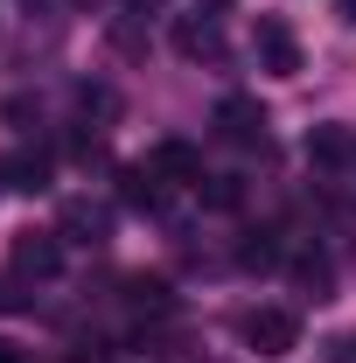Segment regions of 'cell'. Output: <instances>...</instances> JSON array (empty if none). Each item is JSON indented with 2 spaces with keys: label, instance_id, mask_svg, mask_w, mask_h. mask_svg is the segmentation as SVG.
Instances as JSON below:
<instances>
[{
  "label": "cell",
  "instance_id": "cell-1",
  "mask_svg": "<svg viewBox=\"0 0 356 363\" xmlns=\"http://www.w3.org/2000/svg\"><path fill=\"white\" fill-rule=\"evenodd\" d=\"M245 342L259 357H294L301 350V321L287 315V308H259V315H245Z\"/></svg>",
  "mask_w": 356,
  "mask_h": 363
},
{
  "label": "cell",
  "instance_id": "cell-2",
  "mask_svg": "<svg viewBox=\"0 0 356 363\" xmlns=\"http://www.w3.org/2000/svg\"><path fill=\"white\" fill-rule=\"evenodd\" d=\"M252 49H259V70H272V77H294V70H301V43H294V28H287L279 14H259Z\"/></svg>",
  "mask_w": 356,
  "mask_h": 363
},
{
  "label": "cell",
  "instance_id": "cell-3",
  "mask_svg": "<svg viewBox=\"0 0 356 363\" xmlns=\"http://www.w3.org/2000/svg\"><path fill=\"white\" fill-rule=\"evenodd\" d=\"M147 168H154L161 182H203V161H196L189 140H161V147L147 154Z\"/></svg>",
  "mask_w": 356,
  "mask_h": 363
},
{
  "label": "cell",
  "instance_id": "cell-4",
  "mask_svg": "<svg viewBox=\"0 0 356 363\" xmlns=\"http://www.w3.org/2000/svg\"><path fill=\"white\" fill-rule=\"evenodd\" d=\"M175 49L189 63H223V35L217 21H175Z\"/></svg>",
  "mask_w": 356,
  "mask_h": 363
},
{
  "label": "cell",
  "instance_id": "cell-5",
  "mask_svg": "<svg viewBox=\"0 0 356 363\" xmlns=\"http://www.w3.org/2000/svg\"><path fill=\"white\" fill-rule=\"evenodd\" d=\"M14 266H21V272H35V279H49V272L63 266V252H56V238L28 230V238H14Z\"/></svg>",
  "mask_w": 356,
  "mask_h": 363
},
{
  "label": "cell",
  "instance_id": "cell-6",
  "mask_svg": "<svg viewBox=\"0 0 356 363\" xmlns=\"http://www.w3.org/2000/svg\"><path fill=\"white\" fill-rule=\"evenodd\" d=\"M119 196H126L133 210H154V203H161V175H154V168H119Z\"/></svg>",
  "mask_w": 356,
  "mask_h": 363
},
{
  "label": "cell",
  "instance_id": "cell-7",
  "mask_svg": "<svg viewBox=\"0 0 356 363\" xmlns=\"http://www.w3.org/2000/svg\"><path fill=\"white\" fill-rule=\"evenodd\" d=\"M217 119H223V133H230V140H252L259 126H266V112H259L252 98H223V112H217Z\"/></svg>",
  "mask_w": 356,
  "mask_h": 363
},
{
  "label": "cell",
  "instance_id": "cell-8",
  "mask_svg": "<svg viewBox=\"0 0 356 363\" xmlns=\"http://www.w3.org/2000/svg\"><path fill=\"white\" fill-rule=\"evenodd\" d=\"M63 230H70L77 245H105V210H91V203H70V210H63Z\"/></svg>",
  "mask_w": 356,
  "mask_h": 363
},
{
  "label": "cell",
  "instance_id": "cell-9",
  "mask_svg": "<svg viewBox=\"0 0 356 363\" xmlns=\"http://www.w3.org/2000/svg\"><path fill=\"white\" fill-rule=\"evenodd\" d=\"M308 154H314V161H350V154H356V133L321 126V133H308Z\"/></svg>",
  "mask_w": 356,
  "mask_h": 363
},
{
  "label": "cell",
  "instance_id": "cell-10",
  "mask_svg": "<svg viewBox=\"0 0 356 363\" xmlns=\"http://www.w3.org/2000/svg\"><path fill=\"white\" fill-rule=\"evenodd\" d=\"M7 175H14V189H21V196H43V189H49V154H21Z\"/></svg>",
  "mask_w": 356,
  "mask_h": 363
},
{
  "label": "cell",
  "instance_id": "cell-11",
  "mask_svg": "<svg viewBox=\"0 0 356 363\" xmlns=\"http://www.w3.org/2000/svg\"><path fill=\"white\" fill-rule=\"evenodd\" d=\"M126 294H133L140 315H168V279H133Z\"/></svg>",
  "mask_w": 356,
  "mask_h": 363
},
{
  "label": "cell",
  "instance_id": "cell-12",
  "mask_svg": "<svg viewBox=\"0 0 356 363\" xmlns=\"http://www.w3.org/2000/svg\"><path fill=\"white\" fill-rule=\"evenodd\" d=\"M272 259H279V245H272V230H252V238H245V245H238V266H272Z\"/></svg>",
  "mask_w": 356,
  "mask_h": 363
},
{
  "label": "cell",
  "instance_id": "cell-13",
  "mask_svg": "<svg viewBox=\"0 0 356 363\" xmlns=\"http://www.w3.org/2000/svg\"><path fill=\"white\" fill-rule=\"evenodd\" d=\"M294 272H301V286H308L314 301H328V266H321V259H301Z\"/></svg>",
  "mask_w": 356,
  "mask_h": 363
},
{
  "label": "cell",
  "instance_id": "cell-14",
  "mask_svg": "<svg viewBox=\"0 0 356 363\" xmlns=\"http://www.w3.org/2000/svg\"><path fill=\"white\" fill-rule=\"evenodd\" d=\"M210 203H217V210H238V182H230V175L210 182Z\"/></svg>",
  "mask_w": 356,
  "mask_h": 363
},
{
  "label": "cell",
  "instance_id": "cell-15",
  "mask_svg": "<svg viewBox=\"0 0 356 363\" xmlns=\"http://www.w3.org/2000/svg\"><path fill=\"white\" fill-rule=\"evenodd\" d=\"M21 301H28V294H21V279H0V308H7V315H14V308H21Z\"/></svg>",
  "mask_w": 356,
  "mask_h": 363
},
{
  "label": "cell",
  "instance_id": "cell-16",
  "mask_svg": "<svg viewBox=\"0 0 356 363\" xmlns=\"http://www.w3.org/2000/svg\"><path fill=\"white\" fill-rule=\"evenodd\" d=\"M0 363H35V357H28L21 342H0Z\"/></svg>",
  "mask_w": 356,
  "mask_h": 363
},
{
  "label": "cell",
  "instance_id": "cell-17",
  "mask_svg": "<svg viewBox=\"0 0 356 363\" xmlns=\"http://www.w3.org/2000/svg\"><path fill=\"white\" fill-rule=\"evenodd\" d=\"M335 363H356V328L343 335V342H335Z\"/></svg>",
  "mask_w": 356,
  "mask_h": 363
},
{
  "label": "cell",
  "instance_id": "cell-18",
  "mask_svg": "<svg viewBox=\"0 0 356 363\" xmlns=\"http://www.w3.org/2000/svg\"><path fill=\"white\" fill-rule=\"evenodd\" d=\"M70 363H112V357H105L98 342H84V350H77V357H70Z\"/></svg>",
  "mask_w": 356,
  "mask_h": 363
},
{
  "label": "cell",
  "instance_id": "cell-19",
  "mask_svg": "<svg viewBox=\"0 0 356 363\" xmlns=\"http://www.w3.org/2000/svg\"><path fill=\"white\" fill-rule=\"evenodd\" d=\"M210 7H223V0H210Z\"/></svg>",
  "mask_w": 356,
  "mask_h": 363
},
{
  "label": "cell",
  "instance_id": "cell-20",
  "mask_svg": "<svg viewBox=\"0 0 356 363\" xmlns=\"http://www.w3.org/2000/svg\"><path fill=\"white\" fill-rule=\"evenodd\" d=\"M0 175H7V168H0Z\"/></svg>",
  "mask_w": 356,
  "mask_h": 363
}]
</instances>
